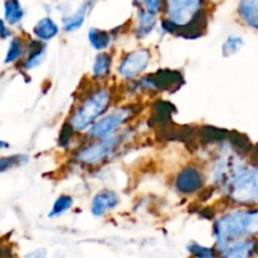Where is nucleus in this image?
Returning a JSON list of instances; mask_svg holds the SVG:
<instances>
[{
	"mask_svg": "<svg viewBox=\"0 0 258 258\" xmlns=\"http://www.w3.org/2000/svg\"><path fill=\"white\" fill-rule=\"evenodd\" d=\"M166 18L161 30L185 39H197L206 34L208 12L202 0H170L164 3Z\"/></svg>",
	"mask_w": 258,
	"mask_h": 258,
	"instance_id": "obj_1",
	"label": "nucleus"
},
{
	"mask_svg": "<svg viewBox=\"0 0 258 258\" xmlns=\"http://www.w3.org/2000/svg\"><path fill=\"white\" fill-rule=\"evenodd\" d=\"M213 231L216 251L221 254L233 244L258 234V209L234 211L223 214L216 221Z\"/></svg>",
	"mask_w": 258,
	"mask_h": 258,
	"instance_id": "obj_2",
	"label": "nucleus"
},
{
	"mask_svg": "<svg viewBox=\"0 0 258 258\" xmlns=\"http://www.w3.org/2000/svg\"><path fill=\"white\" fill-rule=\"evenodd\" d=\"M112 102V95L108 88L100 87L91 91L80 102L68 120V125L76 133L91 128L102 116L106 115Z\"/></svg>",
	"mask_w": 258,
	"mask_h": 258,
	"instance_id": "obj_3",
	"label": "nucleus"
},
{
	"mask_svg": "<svg viewBox=\"0 0 258 258\" xmlns=\"http://www.w3.org/2000/svg\"><path fill=\"white\" fill-rule=\"evenodd\" d=\"M228 199L239 206L258 204V169L244 170L228 186Z\"/></svg>",
	"mask_w": 258,
	"mask_h": 258,
	"instance_id": "obj_4",
	"label": "nucleus"
},
{
	"mask_svg": "<svg viewBox=\"0 0 258 258\" xmlns=\"http://www.w3.org/2000/svg\"><path fill=\"white\" fill-rule=\"evenodd\" d=\"M135 111L136 110L133 106H125V107H120L110 113H106L90 128L88 136L96 139V140L110 138L117 128L125 125L133 117Z\"/></svg>",
	"mask_w": 258,
	"mask_h": 258,
	"instance_id": "obj_5",
	"label": "nucleus"
},
{
	"mask_svg": "<svg viewBox=\"0 0 258 258\" xmlns=\"http://www.w3.org/2000/svg\"><path fill=\"white\" fill-rule=\"evenodd\" d=\"M118 144H120V136L117 135H112L110 138L102 139V140L93 141V143L88 144L87 146L81 149L76 154V159L80 163L85 164V165H98V164L107 160L115 153Z\"/></svg>",
	"mask_w": 258,
	"mask_h": 258,
	"instance_id": "obj_6",
	"label": "nucleus"
},
{
	"mask_svg": "<svg viewBox=\"0 0 258 258\" xmlns=\"http://www.w3.org/2000/svg\"><path fill=\"white\" fill-rule=\"evenodd\" d=\"M184 83V77L181 72L175 70H160L155 73L145 76L136 82L138 88L144 91H156V92H166L175 91L180 88Z\"/></svg>",
	"mask_w": 258,
	"mask_h": 258,
	"instance_id": "obj_7",
	"label": "nucleus"
},
{
	"mask_svg": "<svg viewBox=\"0 0 258 258\" xmlns=\"http://www.w3.org/2000/svg\"><path fill=\"white\" fill-rule=\"evenodd\" d=\"M150 58L151 55L149 49L141 48V49L133 50L121 59L117 73L123 80H133L145 72V70L150 64Z\"/></svg>",
	"mask_w": 258,
	"mask_h": 258,
	"instance_id": "obj_8",
	"label": "nucleus"
},
{
	"mask_svg": "<svg viewBox=\"0 0 258 258\" xmlns=\"http://www.w3.org/2000/svg\"><path fill=\"white\" fill-rule=\"evenodd\" d=\"M204 175L196 166H186L175 178V188L181 194H194L204 186Z\"/></svg>",
	"mask_w": 258,
	"mask_h": 258,
	"instance_id": "obj_9",
	"label": "nucleus"
},
{
	"mask_svg": "<svg viewBox=\"0 0 258 258\" xmlns=\"http://www.w3.org/2000/svg\"><path fill=\"white\" fill-rule=\"evenodd\" d=\"M120 203L117 193L113 190H102L96 194L91 204V213L95 217L105 216L107 212L112 211Z\"/></svg>",
	"mask_w": 258,
	"mask_h": 258,
	"instance_id": "obj_10",
	"label": "nucleus"
},
{
	"mask_svg": "<svg viewBox=\"0 0 258 258\" xmlns=\"http://www.w3.org/2000/svg\"><path fill=\"white\" fill-rule=\"evenodd\" d=\"M258 256V241L247 239L229 247L218 258H254Z\"/></svg>",
	"mask_w": 258,
	"mask_h": 258,
	"instance_id": "obj_11",
	"label": "nucleus"
},
{
	"mask_svg": "<svg viewBox=\"0 0 258 258\" xmlns=\"http://www.w3.org/2000/svg\"><path fill=\"white\" fill-rule=\"evenodd\" d=\"M25 50H27V58L23 63V68L25 71H30L43 62L47 53V45L39 40H30Z\"/></svg>",
	"mask_w": 258,
	"mask_h": 258,
	"instance_id": "obj_12",
	"label": "nucleus"
},
{
	"mask_svg": "<svg viewBox=\"0 0 258 258\" xmlns=\"http://www.w3.org/2000/svg\"><path fill=\"white\" fill-rule=\"evenodd\" d=\"M175 113V107L170 102L166 101H158L153 107V116H151V123L168 127L171 125L173 115Z\"/></svg>",
	"mask_w": 258,
	"mask_h": 258,
	"instance_id": "obj_13",
	"label": "nucleus"
},
{
	"mask_svg": "<svg viewBox=\"0 0 258 258\" xmlns=\"http://www.w3.org/2000/svg\"><path fill=\"white\" fill-rule=\"evenodd\" d=\"M58 33H59V27L50 17H44L38 20L33 28V34L35 35L37 40L42 43L49 42L50 39L57 37Z\"/></svg>",
	"mask_w": 258,
	"mask_h": 258,
	"instance_id": "obj_14",
	"label": "nucleus"
},
{
	"mask_svg": "<svg viewBox=\"0 0 258 258\" xmlns=\"http://www.w3.org/2000/svg\"><path fill=\"white\" fill-rule=\"evenodd\" d=\"M92 7L93 3L85 2L78 7V9L75 13L63 17V29L66 32H76V30L80 29L83 25V23H85L86 17H87V14L90 13Z\"/></svg>",
	"mask_w": 258,
	"mask_h": 258,
	"instance_id": "obj_15",
	"label": "nucleus"
},
{
	"mask_svg": "<svg viewBox=\"0 0 258 258\" xmlns=\"http://www.w3.org/2000/svg\"><path fill=\"white\" fill-rule=\"evenodd\" d=\"M138 8V28H136V37L143 39L150 35L156 27V17L146 12L140 3H135Z\"/></svg>",
	"mask_w": 258,
	"mask_h": 258,
	"instance_id": "obj_16",
	"label": "nucleus"
},
{
	"mask_svg": "<svg viewBox=\"0 0 258 258\" xmlns=\"http://www.w3.org/2000/svg\"><path fill=\"white\" fill-rule=\"evenodd\" d=\"M238 15L248 27L258 30V0H244L239 3Z\"/></svg>",
	"mask_w": 258,
	"mask_h": 258,
	"instance_id": "obj_17",
	"label": "nucleus"
},
{
	"mask_svg": "<svg viewBox=\"0 0 258 258\" xmlns=\"http://www.w3.org/2000/svg\"><path fill=\"white\" fill-rule=\"evenodd\" d=\"M228 130L214 127V126H203L198 130L199 141L203 144L222 143L228 139Z\"/></svg>",
	"mask_w": 258,
	"mask_h": 258,
	"instance_id": "obj_18",
	"label": "nucleus"
},
{
	"mask_svg": "<svg viewBox=\"0 0 258 258\" xmlns=\"http://www.w3.org/2000/svg\"><path fill=\"white\" fill-rule=\"evenodd\" d=\"M87 38L90 44L100 53L107 49L112 42L111 33H108L107 30L97 29V28H92V29L88 30Z\"/></svg>",
	"mask_w": 258,
	"mask_h": 258,
	"instance_id": "obj_19",
	"label": "nucleus"
},
{
	"mask_svg": "<svg viewBox=\"0 0 258 258\" xmlns=\"http://www.w3.org/2000/svg\"><path fill=\"white\" fill-rule=\"evenodd\" d=\"M24 8L22 7V3L20 2L12 0V2L4 3V22L8 23L9 25L20 24L23 18H24Z\"/></svg>",
	"mask_w": 258,
	"mask_h": 258,
	"instance_id": "obj_20",
	"label": "nucleus"
},
{
	"mask_svg": "<svg viewBox=\"0 0 258 258\" xmlns=\"http://www.w3.org/2000/svg\"><path fill=\"white\" fill-rule=\"evenodd\" d=\"M112 66V55L110 53L101 52L96 55L92 67V75L95 78H105L110 75Z\"/></svg>",
	"mask_w": 258,
	"mask_h": 258,
	"instance_id": "obj_21",
	"label": "nucleus"
},
{
	"mask_svg": "<svg viewBox=\"0 0 258 258\" xmlns=\"http://www.w3.org/2000/svg\"><path fill=\"white\" fill-rule=\"evenodd\" d=\"M25 53V44L19 37H13L12 40L9 42V47H8L7 55H5L4 62L7 64H12V63L18 62L20 58L24 55Z\"/></svg>",
	"mask_w": 258,
	"mask_h": 258,
	"instance_id": "obj_22",
	"label": "nucleus"
},
{
	"mask_svg": "<svg viewBox=\"0 0 258 258\" xmlns=\"http://www.w3.org/2000/svg\"><path fill=\"white\" fill-rule=\"evenodd\" d=\"M227 140L229 141V144L238 153H251L252 148H253V145L251 144V140L246 135L238 133V131H229Z\"/></svg>",
	"mask_w": 258,
	"mask_h": 258,
	"instance_id": "obj_23",
	"label": "nucleus"
},
{
	"mask_svg": "<svg viewBox=\"0 0 258 258\" xmlns=\"http://www.w3.org/2000/svg\"><path fill=\"white\" fill-rule=\"evenodd\" d=\"M186 249H188L189 254L193 258H218L219 256L216 248L203 246L198 242H190L186 246Z\"/></svg>",
	"mask_w": 258,
	"mask_h": 258,
	"instance_id": "obj_24",
	"label": "nucleus"
},
{
	"mask_svg": "<svg viewBox=\"0 0 258 258\" xmlns=\"http://www.w3.org/2000/svg\"><path fill=\"white\" fill-rule=\"evenodd\" d=\"M73 206V198L71 196H60L55 199V202L53 203L52 209H50L48 217L49 218H55V217H59L62 214H64L66 212L70 211Z\"/></svg>",
	"mask_w": 258,
	"mask_h": 258,
	"instance_id": "obj_25",
	"label": "nucleus"
},
{
	"mask_svg": "<svg viewBox=\"0 0 258 258\" xmlns=\"http://www.w3.org/2000/svg\"><path fill=\"white\" fill-rule=\"evenodd\" d=\"M29 161V156L24 154H18V155H10L0 158V173L9 170V169L22 166Z\"/></svg>",
	"mask_w": 258,
	"mask_h": 258,
	"instance_id": "obj_26",
	"label": "nucleus"
},
{
	"mask_svg": "<svg viewBox=\"0 0 258 258\" xmlns=\"http://www.w3.org/2000/svg\"><path fill=\"white\" fill-rule=\"evenodd\" d=\"M243 44L244 42L241 37H238V35H229L224 40L223 45H222V53H223L224 57H231V55L239 52V49L243 47Z\"/></svg>",
	"mask_w": 258,
	"mask_h": 258,
	"instance_id": "obj_27",
	"label": "nucleus"
},
{
	"mask_svg": "<svg viewBox=\"0 0 258 258\" xmlns=\"http://www.w3.org/2000/svg\"><path fill=\"white\" fill-rule=\"evenodd\" d=\"M73 133H75V131H73V128L68 125V122H66L64 126L62 127V130H60L58 144H59L60 146H63V148H66V146L70 145L71 139H72V136H73Z\"/></svg>",
	"mask_w": 258,
	"mask_h": 258,
	"instance_id": "obj_28",
	"label": "nucleus"
},
{
	"mask_svg": "<svg viewBox=\"0 0 258 258\" xmlns=\"http://www.w3.org/2000/svg\"><path fill=\"white\" fill-rule=\"evenodd\" d=\"M141 7L144 8V9L146 10L148 13H150V14L155 15L159 14V13L161 12V10H164V3L163 2H158V0H149V2H144V3H140Z\"/></svg>",
	"mask_w": 258,
	"mask_h": 258,
	"instance_id": "obj_29",
	"label": "nucleus"
},
{
	"mask_svg": "<svg viewBox=\"0 0 258 258\" xmlns=\"http://www.w3.org/2000/svg\"><path fill=\"white\" fill-rule=\"evenodd\" d=\"M9 37H12V32L8 29L7 23L3 19H0V39H7Z\"/></svg>",
	"mask_w": 258,
	"mask_h": 258,
	"instance_id": "obj_30",
	"label": "nucleus"
},
{
	"mask_svg": "<svg viewBox=\"0 0 258 258\" xmlns=\"http://www.w3.org/2000/svg\"><path fill=\"white\" fill-rule=\"evenodd\" d=\"M47 254H45L44 249H37V251H33L30 253H28L24 258H45Z\"/></svg>",
	"mask_w": 258,
	"mask_h": 258,
	"instance_id": "obj_31",
	"label": "nucleus"
},
{
	"mask_svg": "<svg viewBox=\"0 0 258 258\" xmlns=\"http://www.w3.org/2000/svg\"><path fill=\"white\" fill-rule=\"evenodd\" d=\"M251 153H252V160H254L256 163H258V144L256 146H253V148H252Z\"/></svg>",
	"mask_w": 258,
	"mask_h": 258,
	"instance_id": "obj_32",
	"label": "nucleus"
},
{
	"mask_svg": "<svg viewBox=\"0 0 258 258\" xmlns=\"http://www.w3.org/2000/svg\"><path fill=\"white\" fill-rule=\"evenodd\" d=\"M9 144L4 140H0V150H4V149H9Z\"/></svg>",
	"mask_w": 258,
	"mask_h": 258,
	"instance_id": "obj_33",
	"label": "nucleus"
}]
</instances>
